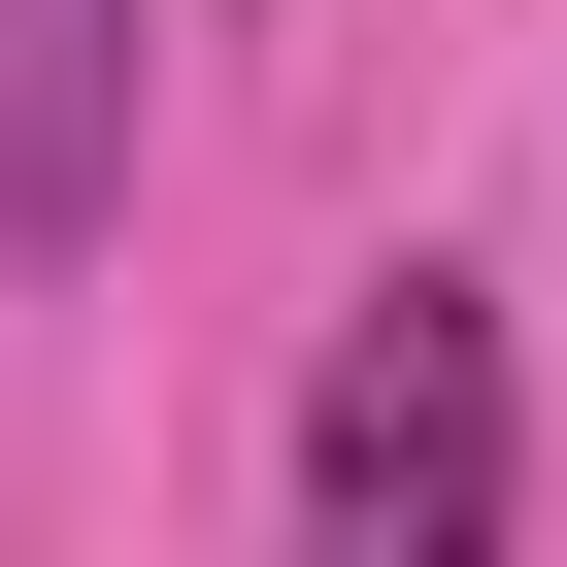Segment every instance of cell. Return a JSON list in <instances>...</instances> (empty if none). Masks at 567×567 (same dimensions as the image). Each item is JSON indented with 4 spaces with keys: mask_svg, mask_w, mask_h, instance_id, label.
I'll return each mask as SVG.
<instances>
[{
    "mask_svg": "<svg viewBox=\"0 0 567 567\" xmlns=\"http://www.w3.org/2000/svg\"><path fill=\"white\" fill-rule=\"evenodd\" d=\"M501 301H467V267H401V301H334V368H301V467H267V501H301V567H467L501 534Z\"/></svg>",
    "mask_w": 567,
    "mask_h": 567,
    "instance_id": "cell-1",
    "label": "cell"
},
{
    "mask_svg": "<svg viewBox=\"0 0 567 567\" xmlns=\"http://www.w3.org/2000/svg\"><path fill=\"white\" fill-rule=\"evenodd\" d=\"M134 0H0V267H68L101 200H134Z\"/></svg>",
    "mask_w": 567,
    "mask_h": 567,
    "instance_id": "cell-2",
    "label": "cell"
}]
</instances>
